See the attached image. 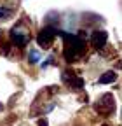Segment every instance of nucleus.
Returning a JSON list of instances; mask_svg holds the SVG:
<instances>
[{
	"label": "nucleus",
	"mask_w": 122,
	"mask_h": 126,
	"mask_svg": "<svg viewBox=\"0 0 122 126\" xmlns=\"http://www.w3.org/2000/svg\"><path fill=\"white\" fill-rule=\"evenodd\" d=\"M61 35L65 37V58L68 61H73L84 53V42L75 35H68V33H61Z\"/></svg>",
	"instance_id": "nucleus-1"
},
{
	"label": "nucleus",
	"mask_w": 122,
	"mask_h": 126,
	"mask_svg": "<svg viewBox=\"0 0 122 126\" xmlns=\"http://www.w3.org/2000/svg\"><path fill=\"white\" fill-rule=\"evenodd\" d=\"M96 110L99 114H105V116H108V114H112L113 110H115V102H113V96L110 93H105L103 96L96 102Z\"/></svg>",
	"instance_id": "nucleus-2"
},
{
	"label": "nucleus",
	"mask_w": 122,
	"mask_h": 126,
	"mask_svg": "<svg viewBox=\"0 0 122 126\" xmlns=\"http://www.w3.org/2000/svg\"><path fill=\"white\" fill-rule=\"evenodd\" d=\"M54 39H56V28L54 26H45L40 33H38V37H37V40H38V44L42 46V47H49L52 42H54Z\"/></svg>",
	"instance_id": "nucleus-3"
},
{
	"label": "nucleus",
	"mask_w": 122,
	"mask_h": 126,
	"mask_svg": "<svg viewBox=\"0 0 122 126\" xmlns=\"http://www.w3.org/2000/svg\"><path fill=\"white\" fill-rule=\"evenodd\" d=\"M11 39H12V42L16 44V46L23 47L24 44H28L30 35H28V32L23 26H16V28H12V32H11Z\"/></svg>",
	"instance_id": "nucleus-4"
},
{
	"label": "nucleus",
	"mask_w": 122,
	"mask_h": 126,
	"mask_svg": "<svg viewBox=\"0 0 122 126\" xmlns=\"http://www.w3.org/2000/svg\"><path fill=\"white\" fill-rule=\"evenodd\" d=\"M105 44H106V32L98 30V32H94V33L91 35V46H93L96 51H101L105 47Z\"/></svg>",
	"instance_id": "nucleus-5"
},
{
	"label": "nucleus",
	"mask_w": 122,
	"mask_h": 126,
	"mask_svg": "<svg viewBox=\"0 0 122 126\" xmlns=\"http://www.w3.org/2000/svg\"><path fill=\"white\" fill-rule=\"evenodd\" d=\"M61 77H63V81H65L70 88H77V89H80V88L84 86V81H82L80 77H77V75H70L68 72H63V75H61Z\"/></svg>",
	"instance_id": "nucleus-6"
},
{
	"label": "nucleus",
	"mask_w": 122,
	"mask_h": 126,
	"mask_svg": "<svg viewBox=\"0 0 122 126\" xmlns=\"http://www.w3.org/2000/svg\"><path fill=\"white\" fill-rule=\"evenodd\" d=\"M117 79V74L113 72V70H108V72H105L101 77H99V82L101 84H110V82H113Z\"/></svg>",
	"instance_id": "nucleus-7"
},
{
	"label": "nucleus",
	"mask_w": 122,
	"mask_h": 126,
	"mask_svg": "<svg viewBox=\"0 0 122 126\" xmlns=\"http://www.w3.org/2000/svg\"><path fill=\"white\" fill-rule=\"evenodd\" d=\"M40 60V53L37 51V49H30V53H28V61L30 63H37Z\"/></svg>",
	"instance_id": "nucleus-8"
},
{
	"label": "nucleus",
	"mask_w": 122,
	"mask_h": 126,
	"mask_svg": "<svg viewBox=\"0 0 122 126\" xmlns=\"http://www.w3.org/2000/svg\"><path fill=\"white\" fill-rule=\"evenodd\" d=\"M11 16H12V11L9 7H0V21H2V19H9Z\"/></svg>",
	"instance_id": "nucleus-9"
},
{
	"label": "nucleus",
	"mask_w": 122,
	"mask_h": 126,
	"mask_svg": "<svg viewBox=\"0 0 122 126\" xmlns=\"http://www.w3.org/2000/svg\"><path fill=\"white\" fill-rule=\"evenodd\" d=\"M40 126H47V124H45V121H40Z\"/></svg>",
	"instance_id": "nucleus-10"
},
{
	"label": "nucleus",
	"mask_w": 122,
	"mask_h": 126,
	"mask_svg": "<svg viewBox=\"0 0 122 126\" xmlns=\"http://www.w3.org/2000/svg\"><path fill=\"white\" fill-rule=\"evenodd\" d=\"M103 126H110V124H103Z\"/></svg>",
	"instance_id": "nucleus-11"
}]
</instances>
